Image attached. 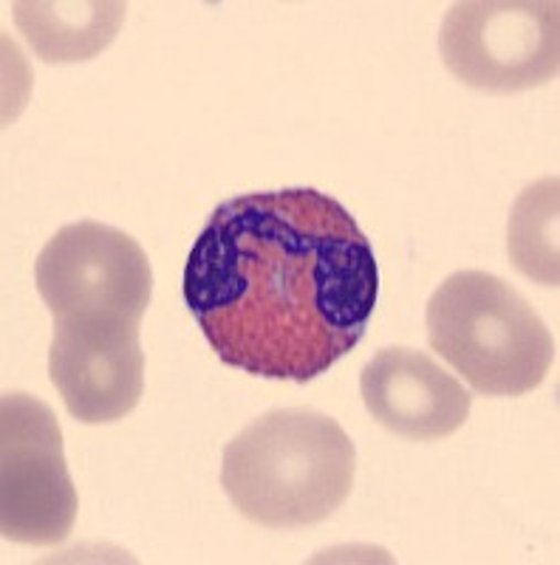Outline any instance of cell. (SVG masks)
Listing matches in <instances>:
<instances>
[{"label": "cell", "instance_id": "1", "mask_svg": "<svg viewBox=\"0 0 560 565\" xmlns=\"http://www.w3.org/2000/svg\"><path fill=\"white\" fill-rule=\"evenodd\" d=\"M380 297L371 241L317 190L215 206L184 266V302L224 365L311 382L366 337Z\"/></svg>", "mask_w": 560, "mask_h": 565}, {"label": "cell", "instance_id": "2", "mask_svg": "<svg viewBox=\"0 0 560 565\" xmlns=\"http://www.w3.org/2000/svg\"><path fill=\"white\" fill-rule=\"evenodd\" d=\"M357 450L317 411H272L224 447L221 487L246 521L264 529L315 526L348 501Z\"/></svg>", "mask_w": 560, "mask_h": 565}, {"label": "cell", "instance_id": "3", "mask_svg": "<svg viewBox=\"0 0 560 565\" xmlns=\"http://www.w3.org/2000/svg\"><path fill=\"white\" fill-rule=\"evenodd\" d=\"M427 342L484 396H524L547 380L554 340L538 311L501 277L464 269L427 302Z\"/></svg>", "mask_w": 560, "mask_h": 565}, {"label": "cell", "instance_id": "4", "mask_svg": "<svg viewBox=\"0 0 560 565\" xmlns=\"http://www.w3.org/2000/svg\"><path fill=\"white\" fill-rule=\"evenodd\" d=\"M439 52L464 85L516 94L558 77L560 7L554 0H464L453 3Z\"/></svg>", "mask_w": 560, "mask_h": 565}, {"label": "cell", "instance_id": "5", "mask_svg": "<svg viewBox=\"0 0 560 565\" xmlns=\"http://www.w3.org/2000/svg\"><path fill=\"white\" fill-rule=\"evenodd\" d=\"M54 411L29 393L0 402V532L20 546H57L77 521Z\"/></svg>", "mask_w": 560, "mask_h": 565}, {"label": "cell", "instance_id": "6", "mask_svg": "<svg viewBox=\"0 0 560 565\" xmlns=\"http://www.w3.org/2000/svg\"><path fill=\"white\" fill-rule=\"evenodd\" d=\"M139 320L119 311L54 317L49 376L77 422L110 424L136 411L145 391Z\"/></svg>", "mask_w": 560, "mask_h": 565}, {"label": "cell", "instance_id": "7", "mask_svg": "<svg viewBox=\"0 0 560 565\" xmlns=\"http://www.w3.org/2000/svg\"><path fill=\"white\" fill-rule=\"evenodd\" d=\"M34 280L52 317L85 311L142 317L154 295L142 246L128 232L97 221L63 226L38 255Z\"/></svg>", "mask_w": 560, "mask_h": 565}, {"label": "cell", "instance_id": "8", "mask_svg": "<svg viewBox=\"0 0 560 565\" xmlns=\"http://www.w3.org/2000/svg\"><path fill=\"white\" fill-rule=\"evenodd\" d=\"M360 396L371 418L413 441H436L462 430L473 396L433 356L385 348L362 367Z\"/></svg>", "mask_w": 560, "mask_h": 565}, {"label": "cell", "instance_id": "9", "mask_svg": "<svg viewBox=\"0 0 560 565\" xmlns=\"http://www.w3.org/2000/svg\"><path fill=\"white\" fill-rule=\"evenodd\" d=\"M128 7L119 0H18L14 26L45 63H83L108 49Z\"/></svg>", "mask_w": 560, "mask_h": 565}, {"label": "cell", "instance_id": "10", "mask_svg": "<svg viewBox=\"0 0 560 565\" xmlns=\"http://www.w3.org/2000/svg\"><path fill=\"white\" fill-rule=\"evenodd\" d=\"M560 181L538 179L513 204L507 226L509 260L529 280L560 286Z\"/></svg>", "mask_w": 560, "mask_h": 565}]
</instances>
